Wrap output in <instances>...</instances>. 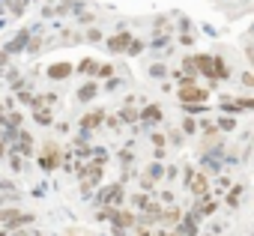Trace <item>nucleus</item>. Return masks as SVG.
Here are the masks:
<instances>
[{
  "label": "nucleus",
  "instance_id": "1",
  "mask_svg": "<svg viewBox=\"0 0 254 236\" xmlns=\"http://www.w3.org/2000/svg\"><path fill=\"white\" fill-rule=\"evenodd\" d=\"M123 203H126V188H123V182L105 185V188L96 194V206H123Z\"/></svg>",
  "mask_w": 254,
  "mask_h": 236
},
{
  "label": "nucleus",
  "instance_id": "2",
  "mask_svg": "<svg viewBox=\"0 0 254 236\" xmlns=\"http://www.w3.org/2000/svg\"><path fill=\"white\" fill-rule=\"evenodd\" d=\"M60 147L54 144V141H45L42 144V153H39V168L45 171V174H51V171H57L60 168Z\"/></svg>",
  "mask_w": 254,
  "mask_h": 236
},
{
  "label": "nucleus",
  "instance_id": "3",
  "mask_svg": "<svg viewBox=\"0 0 254 236\" xmlns=\"http://www.w3.org/2000/svg\"><path fill=\"white\" fill-rule=\"evenodd\" d=\"M108 221H111L114 227H120V230H132V227H138V212H132V209H123V206H114Z\"/></svg>",
  "mask_w": 254,
  "mask_h": 236
},
{
  "label": "nucleus",
  "instance_id": "4",
  "mask_svg": "<svg viewBox=\"0 0 254 236\" xmlns=\"http://www.w3.org/2000/svg\"><path fill=\"white\" fill-rule=\"evenodd\" d=\"M177 99H180V105H206L209 90H203V87H180Z\"/></svg>",
  "mask_w": 254,
  "mask_h": 236
},
{
  "label": "nucleus",
  "instance_id": "5",
  "mask_svg": "<svg viewBox=\"0 0 254 236\" xmlns=\"http://www.w3.org/2000/svg\"><path fill=\"white\" fill-rule=\"evenodd\" d=\"M186 188L191 191V197H194V200L209 197V179H206V174H203V171H194V177L189 179V185H186Z\"/></svg>",
  "mask_w": 254,
  "mask_h": 236
},
{
  "label": "nucleus",
  "instance_id": "6",
  "mask_svg": "<svg viewBox=\"0 0 254 236\" xmlns=\"http://www.w3.org/2000/svg\"><path fill=\"white\" fill-rule=\"evenodd\" d=\"M105 117H108L105 111H87V114L81 117V123H78V129L90 135L93 129H102V126H105Z\"/></svg>",
  "mask_w": 254,
  "mask_h": 236
},
{
  "label": "nucleus",
  "instance_id": "7",
  "mask_svg": "<svg viewBox=\"0 0 254 236\" xmlns=\"http://www.w3.org/2000/svg\"><path fill=\"white\" fill-rule=\"evenodd\" d=\"M138 120H141L144 126H159V123L165 120V114H162L159 105H144V108L138 111Z\"/></svg>",
  "mask_w": 254,
  "mask_h": 236
},
{
  "label": "nucleus",
  "instance_id": "8",
  "mask_svg": "<svg viewBox=\"0 0 254 236\" xmlns=\"http://www.w3.org/2000/svg\"><path fill=\"white\" fill-rule=\"evenodd\" d=\"M194 69H197V75H206L215 84V60H212V54H194Z\"/></svg>",
  "mask_w": 254,
  "mask_h": 236
},
{
  "label": "nucleus",
  "instance_id": "9",
  "mask_svg": "<svg viewBox=\"0 0 254 236\" xmlns=\"http://www.w3.org/2000/svg\"><path fill=\"white\" fill-rule=\"evenodd\" d=\"M129 42H132V36L126 33V30H120V33H114V36L108 39V48H111L114 54H123V51H129Z\"/></svg>",
  "mask_w": 254,
  "mask_h": 236
},
{
  "label": "nucleus",
  "instance_id": "10",
  "mask_svg": "<svg viewBox=\"0 0 254 236\" xmlns=\"http://www.w3.org/2000/svg\"><path fill=\"white\" fill-rule=\"evenodd\" d=\"M72 72H75V66H72V63H51L45 75H48L51 81H66Z\"/></svg>",
  "mask_w": 254,
  "mask_h": 236
},
{
  "label": "nucleus",
  "instance_id": "11",
  "mask_svg": "<svg viewBox=\"0 0 254 236\" xmlns=\"http://www.w3.org/2000/svg\"><path fill=\"white\" fill-rule=\"evenodd\" d=\"M96 96H99V84H96V81H87V84L75 93V99H78V102H93Z\"/></svg>",
  "mask_w": 254,
  "mask_h": 236
},
{
  "label": "nucleus",
  "instance_id": "12",
  "mask_svg": "<svg viewBox=\"0 0 254 236\" xmlns=\"http://www.w3.org/2000/svg\"><path fill=\"white\" fill-rule=\"evenodd\" d=\"M18 156H33V135L30 132H18V147H15Z\"/></svg>",
  "mask_w": 254,
  "mask_h": 236
},
{
  "label": "nucleus",
  "instance_id": "13",
  "mask_svg": "<svg viewBox=\"0 0 254 236\" xmlns=\"http://www.w3.org/2000/svg\"><path fill=\"white\" fill-rule=\"evenodd\" d=\"M180 218H183V209L180 206H171V209H162V224H168L171 230L180 224Z\"/></svg>",
  "mask_w": 254,
  "mask_h": 236
},
{
  "label": "nucleus",
  "instance_id": "14",
  "mask_svg": "<svg viewBox=\"0 0 254 236\" xmlns=\"http://www.w3.org/2000/svg\"><path fill=\"white\" fill-rule=\"evenodd\" d=\"M212 60H215V81H227V78H230V66H227V60H224L221 54H212Z\"/></svg>",
  "mask_w": 254,
  "mask_h": 236
},
{
  "label": "nucleus",
  "instance_id": "15",
  "mask_svg": "<svg viewBox=\"0 0 254 236\" xmlns=\"http://www.w3.org/2000/svg\"><path fill=\"white\" fill-rule=\"evenodd\" d=\"M165 168H168V165H162V162H153V165H147V174H144V179H150V182H159V179L165 177Z\"/></svg>",
  "mask_w": 254,
  "mask_h": 236
},
{
  "label": "nucleus",
  "instance_id": "16",
  "mask_svg": "<svg viewBox=\"0 0 254 236\" xmlns=\"http://www.w3.org/2000/svg\"><path fill=\"white\" fill-rule=\"evenodd\" d=\"M242 191H245L242 185H230V188L224 191V200H227V206H233V209H236V206H239V200H242Z\"/></svg>",
  "mask_w": 254,
  "mask_h": 236
},
{
  "label": "nucleus",
  "instance_id": "17",
  "mask_svg": "<svg viewBox=\"0 0 254 236\" xmlns=\"http://www.w3.org/2000/svg\"><path fill=\"white\" fill-rule=\"evenodd\" d=\"M150 203H153V194H147V191H138V194H132V206H135V212H144Z\"/></svg>",
  "mask_w": 254,
  "mask_h": 236
},
{
  "label": "nucleus",
  "instance_id": "18",
  "mask_svg": "<svg viewBox=\"0 0 254 236\" xmlns=\"http://www.w3.org/2000/svg\"><path fill=\"white\" fill-rule=\"evenodd\" d=\"M33 120H36L39 126H54V114H51L48 108H36V111H33Z\"/></svg>",
  "mask_w": 254,
  "mask_h": 236
},
{
  "label": "nucleus",
  "instance_id": "19",
  "mask_svg": "<svg viewBox=\"0 0 254 236\" xmlns=\"http://www.w3.org/2000/svg\"><path fill=\"white\" fill-rule=\"evenodd\" d=\"M78 72H81V75H90V78H96V72H99V63H96L93 57H87V60H81V63H78Z\"/></svg>",
  "mask_w": 254,
  "mask_h": 236
},
{
  "label": "nucleus",
  "instance_id": "20",
  "mask_svg": "<svg viewBox=\"0 0 254 236\" xmlns=\"http://www.w3.org/2000/svg\"><path fill=\"white\" fill-rule=\"evenodd\" d=\"M147 75H150V78H156V81H162V78H168V75H171V69H168L165 63H153V66L147 69Z\"/></svg>",
  "mask_w": 254,
  "mask_h": 236
},
{
  "label": "nucleus",
  "instance_id": "21",
  "mask_svg": "<svg viewBox=\"0 0 254 236\" xmlns=\"http://www.w3.org/2000/svg\"><path fill=\"white\" fill-rule=\"evenodd\" d=\"M215 129L218 132H233L236 129V120H233L230 114H224V117H218V120H215Z\"/></svg>",
  "mask_w": 254,
  "mask_h": 236
},
{
  "label": "nucleus",
  "instance_id": "22",
  "mask_svg": "<svg viewBox=\"0 0 254 236\" xmlns=\"http://www.w3.org/2000/svg\"><path fill=\"white\" fill-rule=\"evenodd\" d=\"M177 78L180 87H197V75H186V72H171Z\"/></svg>",
  "mask_w": 254,
  "mask_h": 236
},
{
  "label": "nucleus",
  "instance_id": "23",
  "mask_svg": "<svg viewBox=\"0 0 254 236\" xmlns=\"http://www.w3.org/2000/svg\"><path fill=\"white\" fill-rule=\"evenodd\" d=\"M117 117H120V123H135V120H138V111H135L132 105H126Z\"/></svg>",
  "mask_w": 254,
  "mask_h": 236
},
{
  "label": "nucleus",
  "instance_id": "24",
  "mask_svg": "<svg viewBox=\"0 0 254 236\" xmlns=\"http://www.w3.org/2000/svg\"><path fill=\"white\" fill-rule=\"evenodd\" d=\"M165 138L171 141V147H183V144H186V135H183L180 129H174V126L168 129V135H165Z\"/></svg>",
  "mask_w": 254,
  "mask_h": 236
},
{
  "label": "nucleus",
  "instance_id": "25",
  "mask_svg": "<svg viewBox=\"0 0 254 236\" xmlns=\"http://www.w3.org/2000/svg\"><path fill=\"white\" fill-rule=\"evenodd\" d=\"M18 212H21V209H15V206H0V224L6 227V224H9V221L18 215Z\"/></svg>",
  "mask_w": 254,
  "mask_h": 236
},
{
  "label": "nucleus",
  "instance_id": "26",
  "mask_svg": "<svg viewBox=\"0 0 254 236\" xmlns=\"http://www.w3.org/2000/svg\"><path fill=\"white\" fill-rule=\"evenodd\" d=\"M180 132L189 138V135H197L200 129H197V120H191V117H186V120H183V126H180Z\"/></svg>",
  "mask_w": 254,
  "mask_h": 236
},
{
  "label": "nucleus",
  "instance_id": "27",
  "mask_svg": "<svg viewBox=\"0 0 254 236\" xmlns=\"http://www.w3.org/2000/svg\"><path fill=\"white\" fill-rule=\"evenodd\" d=\"M233 111H254V99H233Z\"/></svg>",
  "mask_w": 254,
  "mask_h": 236
},
{
  "label": "nucleus",
  "instance_id": "28",
  "mask_svg": "<svg viewBox=\"0 0 254 236\" xmlns=\"http://www.w3.org/2000/svg\"><path fill=\"white\" fill-rule=\"evenodd\" d=\"M120 162H123L126 168H132V162H135V153H132V147H126V150H120Z\"/></svg>",
  "mask_w": 254,
  "mask_h": 236
},
{
  "label": "nucleus",
  "instance_id": "29",
  "mask_svg": "<svg viewBox=\"0 0 254 236\" xmlns=\"http://www.w3.org/2000/svg\"><path fill=\"white\" fill-rule=\"evenodd\" d=\"M96 78H105V81H108V78H114V66H111V63H99Z\"/></svg>",
  "mask_w": 254,
  "mask_h": 236
},
{
  "label": "nucleus",
  "instance_id": "30",
  "mask_svg": "<svg viewBox=\"0 0 254 236\" xmlns=\"http://www.w3.org/2000/svg\"><path fill=\"white\" fill-rule=\"evenodd\" d=\"M150 144H153V147H156V150H165V147H168V138H165V135H162V132H156V135H153V138H150Z\"/></svg>",
  "mask_w": 254,
  "mask_h": 236
},
{
  "label": "nucleus",
  "instance_id": "31",
  "mask_svg": "<svg viewBox=\"0 0 254 236\" xmlns=\"http://www.w3.org/2000/svg\"><path fill=\"white\" fill-rule=\"evenodd\" d=\"M144 48H147V45H144L141 39H132V42H129V51H126V54H132V57H135V54H141Z\"/></svg>",
  "mask_w": 254,
  "mask_h": 236
},
{
  "label": "nucleus",
  "instance_id": "32",
  "mask_svg": "<svg viewBox=\"0 0 254 236\" xmlns=\"http://www.w3.org/2000/svg\"><path fill=\"white\" fill-rule=\"evenodd\" d=\"M183 72H186V75H197V69H194V57H183Z\"/></svg>",
  "mask_w": 254,
  "mask_h": 236
},
{
  "label": "nucleus",
  "instance_id": "33",
  "mask_svg": "<svg viewBox=\"0 0 254 236\" xmlns=\"http://www.w3.org/2000/svg\"><path fill=\"white\" fill-rule=\"evenodd\" d=\"M9 165H12V171H15V174H18V171H24V159H21L18 153H12V156H9Z\"/></svg>",
  "mask_w": 254,
  "mask_h": 236
},
{
  "label": "nucleus",
  "instance_id": "34",
  "mask_svg": "<svg viewBox=\"0 0 254 236\" xmlns=\"http://www.w3.org/2000/svg\"><path fill=\"white\" fill-rule=\"evenodd\" d=\"M39 48H42V39H39V36H30V39H27V48H24V51H39Z\"/></svg>",
  "mask_w": 254,
  "mask_h": 236
},
{
  "label": "nucleus",
  "instance_id": "35",
  "mask_svg": "<svg viewBox=\"0 0 254 236\" xmlns=\"http://www.w3.org/2000/svg\"><path fill=\"white\" fill-rule=\"evenodd\" d=\"M183 111L191 117V114H203V111H206V105H183Z\"/></svg>",
  "mask_w": 254,
  "mask_h": 236
},
{
  "label": "nucleus",
  "instance_id": "36",
  "mask_svg": "<svg viewBox=\"0 0 254 236\" xmlns=\"http://www.w3.org/2000/svg\"><path fill=\"white\" fill-rule=\"evenodd\" d=\"M9 200H15V191H0V206H6Z\"/></svg>",
  "mask_w": 254,
  "mask_h": 236
},
{
  "label": "nucleus",
  "instance_id": "37",
  "mask_svg": "<svg viewBox=\"0 0 254 236\" xmlns=\"http://www.w3.org/2000/svg\"><path fill=\"white\" fill-rule=\"evenodd\" d=\"M87 39H90V42H99V39H102V30L90 27V30H87Z\"/></svg>",
  "mask_w": 254,
  "mask_h": 236
},
{
  "label": "nucleus",
  "instance_id": "38",
  "mask_svg": "<svg viewBox=\"0 0 254 236\" xmlns=\"http://www.w3.org/2000/svg\"><path fill=\"white\" fill-rule=\"evenodd\" d=\"M165 177H168V179H171V182H174V179H177V177H180V171H177V168H174V165H168V168H165Z\"/></svg>",
  "mask_w": 254,
  "mask_h": 236
},
{
  "label": "nucleus",
  "instance_id": "39",
  "mask_svg": "<svg viewBox=\"0 0 254 236\" xmlns=\"http://www.w3.org/2000/svg\"><path fill=\"white\" fill-rule=\"evenodd\" d=\"M191 177H194V168H191V165H189V168H186V171H183V182H186V185H189V179H191Z\"/></svg>",
  "mask_w": 254,
  "mask_h": 236
},
{
  "label": "nucleus",
  "instance_id": "40",
  "mask_svg": "<svg viewBox=\"0 0 254 236\" xmlns=\"http://www.w3.org/2000/svg\"><path fill=\"white\" fill-rule=\"evenodd\" d=\"M159 197H162V203H171V206H174V191H162Z\"/></svg>",
  "mask_w": 254,
  "mask_h": 236
},
{
  "label": "nucleus",
  "instance_id": "41",
  "mask_svg": "<svg viewBox=\"0 0 254 236\" xmlns=\"http://www.w3.org/2000/svg\"><path fill=\"white\" fill-rule=\"evenodd\" d=\"M242 84H245V87H254V75H251V72H242Z\"/></svg>",
  "mask_w": 254,
  "mask_h": 236
},
{
  "label": "nucleus",
  "instance_id": "42",
  "mask_svg": "<svg viewBox=\"0 0 254 236\" xmlns=\"http://www.w3.org/2000/svg\"><path fill=\"white\" fill-rule=\"evenodd\" d=\"M180 42H183V45H194V36H191V33H183Z\"/></svg>",
  "mask_w": 254,
  "mask_h": 236
},
{
  "label": "nucleus",
  "instance_id": "43",
  "mask_svg": "<svg viewBox=\"0 0 254 236\" xmlns=\"http://www.w3.org/2000/svg\"><path fill=\"white\" fill-rule=\"evenodd\" d=\"M3 156H9V147H6L3 141H0V159H3Z\"/></svg>",
  "mask_w": 254,
  "mask_h": 236
},
{
  "label": "nucleus",
  "instance_id": "44",
  "mask_svg": "<svg viewBox=\"0 0 254 236\" xmlns=\"http://www.w3.org/2000/svg\"><path fill=\"white\" fill-rule=\"evenodd\" d=\"M6 63H9V54H6V51H0V66H6Z\"/></svg>",
  "mask_w": 254,
  "mask_h": 236
},
{
  "label": "nucleus",
  "instance_id": "45",
  "mask_svg": "<svg viewBox=\"0 0 254 236\" xmlns=\"http://www.w3.org/2000/svg\"><path fill=\"white\" fill-rule=\"evenodd\" d=\"M245 54H248V60L254 63V45H248V48H245Z\"/></svg>",
  "mask_w": 254,
  "mask_h": 236
},
{
  "label": "nucleus",
  "instance_id": "46",
  "mask_svg": "<svg viewBox=\"0 0 254 236\" xmlns=\"http://www.w3.org/2000/svg\"><path fill=\"white\" fill-rule=\"evenodd\" d=\"M153 236H168V230H153Z\"/></svg>",
  "mask_w": 254,
  "mask_h": 236
},
{
  "label": "nucleus",
  "instance_id": "47",
  "mask_svg": "<svg viewBox=\"0 0 254 236\" xmlns=\"http://www.w3.org/2000/svg\"><path fill=\"white\" fill-rule=\"evenodd\" d=\"M168 236H180V233H177V230H168Z\"/></svg>",
  "mask_w": 254,
  "mask_h": 236
}]
</instances>
